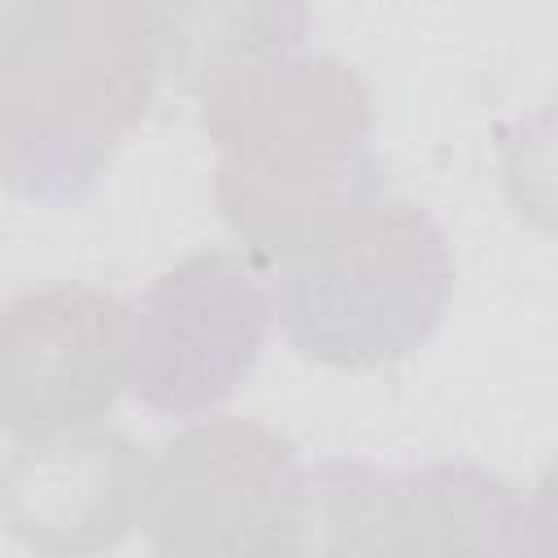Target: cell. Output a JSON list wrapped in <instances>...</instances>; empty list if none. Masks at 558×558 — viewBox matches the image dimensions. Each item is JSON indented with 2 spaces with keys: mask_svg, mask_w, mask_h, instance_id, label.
Wrapping results in <instances>:
<instances>
[{
  "mask_svg": "<svg viewBox=\"0 0 558 558\" xmlns=\"http://www.w3.org/2000/svg\"><path fill=\"white\" fill-rule=\"evenodd\" d=\"M196 118L218 153V214L262 270L336 244L384 196L375 105L340 57L301 48L235 70L196 96Z\"/></svg>",
  "mask_w": 558,
  "mask_h": 558,
  "instance_id": "cell-1",
  "label": "cell"
},
{
  "mask_svg": "<svg viewBox=\"0 0 558 558\" xmlns=\"http://www.w3.org/2000/svg\"><path fill=\"white\" fill-rule=\"evenodd\" d=\"M161 74V0H26L0 31V183L78 205Z\"/></svg>",
  "mask_w": 558,
  "mask_h": 558,
  "instance_id": "cell-2",
  "label": "cell"
},
{
  "mask_svg": "<svg viewBox=\"0 0 558 558\" xmlns=\"http://www.w3.org/2000/svg\"><path fill=\"white\" fill-rule=\"evenodd\" d=\"M283 340L323 371H379L423 349L453 301V253L436 218L379 196L336 244L270 266Z\"/></svg>",
  "mask_w": 558,
  "mask_h": 558,
  "instance_id": "cell-3",
  "label": "cell"
},
{
  "mask_svg": "<svg viewBox=\"0 0 558 558\" xmlns=\"http://www.w3.org/2000/svg\"><path fill=\"white\" fill-rule=\"evenodd\" d=\"M140 527L166 558L305 554V466L266 423L192 418L148 458Z\"/></svg>",
  "mask_w": 558,
  "mask_h": 558,
  "instance_id": "cell-4",
  "label": "cell"
},
{
  "mask_svg": "<svg viewBox=\"0 0 558 558\" xmlns=\"http://www.w3.org/2000/svg\"><path fill=\"white\" fill-rule=\"evenodd\" d=\"M541 501L471 462L384 471L357 458L305 466V549L318 554H527Z\"/></svg>",
  "mask_w": 558,
  "mask_h": 558,
  "instance_id": "cell-5",
  "label": "cell"
},
{
  "mask_svg": "<svg viewBox=\"0 0 558 558\" xmlns=\"http://www.w3.org/2000/svg\"><path fill=\"white\" fill-rule=\"evenodd\" d=\"M270 327V279L248 253H192L131 305L126 392L174 418L209 414L253 375Z\"/></svg>",
  "mask_w": 558,
  "mask_h": 558,
  "instance_id": "cell-6",
  "label": "cell"
},
{
  "mask_svg": "<svg viewBox=\"0 0 558 558\" xmlns=\"http://www.w3.org/2000/svg\"><path fill=\"white\" fill-rule=\"evenodd\" d=\"M126 301L87 283H52L0 310V432L13 440L100 423L126 392Z\"/></svg>",
  "mask_w": 558,
  "mask_h": 558,
  "instance_id": "cell-7",
  "label": "cell"
},
{
  "mask_svg": "<svg viewBox=\"0 0 558 558\" xmlns=\"http://www.w3.org/2000/svg\"><path fill=\"white\" fill-rule=\"evenodd\" d=\"M148 453L118 427L17 440L0 466V523L31 554H105L144 514Z\"/></svg>",
  "mask_w": 558,
  "mask_h": 558,
  "instance_id": "cell-8",
  "label": "cell"
},
{
  "mask_svg": "<svg viewBox=\"0 0 558 558\" xmlns=\"http://www.w3.org/2000/svg\"><path fill=\"white\" fill-rule=\"evenodd\" d=\"M310 0H161V65L187 92L301 52Z\"/></svg>",
  "mask_w": 558,
  "mask_h": 558,
  "instance_id": "cell-9",
  "label": "cell"
}]
</instances>
